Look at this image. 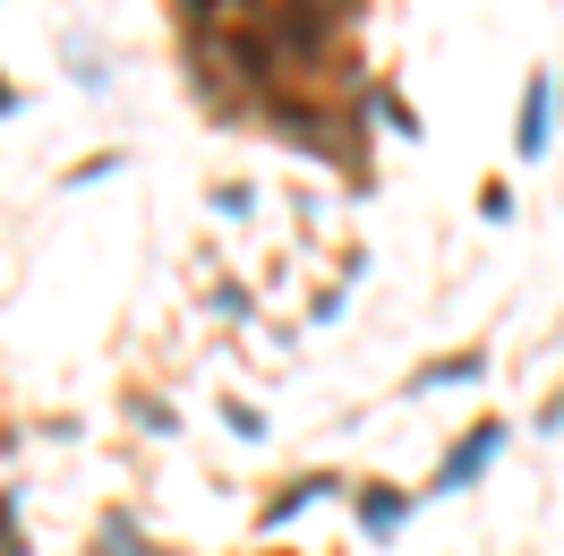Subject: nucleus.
I'll return each mask as SVG.
<instances>
[{"instance_id":"nucleus-1","label":"nucleus","mask_w":564,"mask_h":556,"mask_svg":"<svg viewBox=\"0 0 564 556\" xmlns=\"http://www.w3.org/2000/svg\"><path fill=\"white\" fill-rule=\"evenodd\" d=\"M496 446H505L496 428H470V437H462V446L445 453V471H436V488H462L470 471H479V462H496Z\"/></svg>"},{"instance_id":"nucleus-2","label":"nucleus","mask_w":564,"mask_h":556,"mask_svg":"<svg viewBox=\"0 0 564 556\" xmlns=\"http://www.w3.org/2000/svg\"><path fill=\"white\" fill-rule=\"evenodd\" d=\"M547 146V77H530V95H522V154H539Z\"/></svg>"},{"instance_id":"nucleus-3","label":"nucleus","mask_w":564,"mask_h":556,"mask_svg":"<svg viewBox=\"0 0 564 556\" xmlns=\"http://www.w3.org/2000/svg\"><path fill=\"white\" fill-rule=\"evenodd\" d=\"M325 9H351V0H325Z\"/></svg>"},{"instance_id":"nucleus-4","label":"nucleus","mask_w":564,"mask_h":556,"mask_svg":"<svg viewBox=\"0 0 564 556\" xmlns=\"http://www.w3.org/2000/svg\"><path fill=\"white\" fill-rule=\"evenodd\" d=\"M197 9H214V0H197Z\"/></svg>"}]
</instances>
